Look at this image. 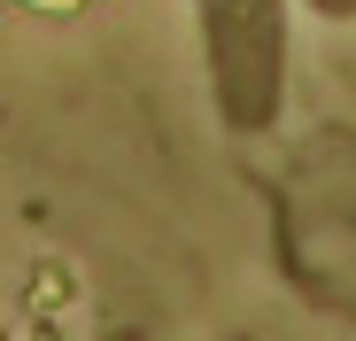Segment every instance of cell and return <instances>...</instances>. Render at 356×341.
Instances as JSON below:
<instances>
[{"mask_svg":"<svg viewBox=\"0 0 356 341\" xmlns=\"http://www.w3.org/2000/svg\"><path fill=\"white\" fill-rule=\"evenodd\" d=\"M209 86L232 132H256L279 117V70H286V0H194Z\"/></svg>","mask_w":356,"mask_h":341,"instance_id":"cell-1","label":"cell"},{"mask_svg":"<svg viewBox=\"0 0 356 341\" xmlns=\"http://www.w3.org/2000/svg\"><path fill=\"white\" fill-rule=\"evenodd\" d=\"M318 8H325V16H348V8H356V0H318Z\"/></svg>","mask_w":356,"mask_h":341,"instance_id":"cell-2","label":"cell"}]
</instances>
